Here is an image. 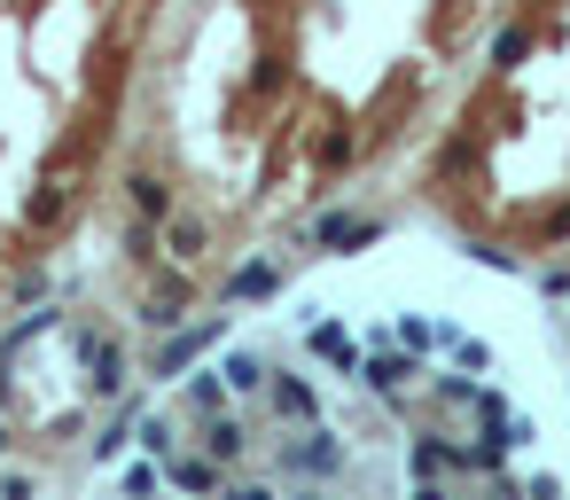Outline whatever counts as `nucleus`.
Returning a JSON list of instances; mask_svg holds the SVG:
<instances>
[{
  "instance_id": "18",
  "label": "nucleus",
  "mask_w": 570,
  "mask_h": 500,
  "mask_svg": "<svg viewBox=\"0 0 570 500\" xmlns=\"http://www.w3.org/2000/svg\"><path fill=\"white\" fill-rule=\"evenodd\" d=\"M524 47H531L524 32H501V40H493V63H524Z\"/></svg>"
},
{
  "instance_id": "9",
  "label": "nucleus",
  "mask_w": 570,
  "mask_h": 500,
  "mask_svg": "<svg viewBox=\"0 0 570 500\" xmlns=\"http://www.w3.org/2000/svg\"><path fill=\"white\" fill-rule=\"evenodd\" d=\"M204 446H211V461L227 469V461H242V446H251V431H242L234 414H211V431H204Z\"/></svg>"
},
{
  "instance_id": "11",
  "label": "nucleus",
  "mask_w": 570,
  "mask_h": 500,
  "mask_svg": "<svg viewBox=\"0 0 570 500\" xmlns=\"http://www.w3.org/2000/svg\"><path fill=\"white\" fill-rule=\"evenodd\" d=\"M274 290H282V274H274V267H242V274L227 282V297H274Z\"/></svg>"
},
{
  "instance_id": "4",
  "label": "nucleus",
  "mask_w": 570,
  "mask_h": 500,
  "mask_svg": "<svg viewBox=\"0 0 570 500\" xmlns=\"http://www.w3.org/2000/svg\"><path fill=\"white\" fill-rule=\"evenodd\" d=\"M266 406L282 414V423H297V431L320 423V391H313L305 376H266Z\"/></svg>"
},
{
  "instance_id": "21",
  "label": "nucleus",
  "mask_w": 570,
  "mask_h": 500,
  "mask_svg": "<svg viewBox=\"0 0 570 500\" xmlns=\"http://www.w3.org/2000/svg\"><path fill=\"white\" fill-rule=\"evenodd\" d=\"M524 500H562V485H555V477H531V485H524Z\"/></svg>"
},
{
  "instance_id": "20",
  "label": "nucleus",
  "mask_w": 570,
  "mask_h": 500,
  "mask_svg": "<svg viewBox=\"0 0 570 500\" xmlns=\"http://www.w3.org/2000/svg\"><path fill=\"white\" fill-rule=\"evenodd\" d=\"M0 500H32V477H17V469H0Z\"/></svg>"
},
{
  "instance_id": "2",
  "label": "nucleus",
  "mask_w": 570,
  "mask_h": 500,
  "mask_svg": "<svg viewBox=\"0 0 570 500\" xmlns=\"http://www.w3.org/2000/svg\"><path fill=\"white\" fill-rule=\"evenodd\" d=\"M423 368H415V352H406V345H383L375 337V352L360 360V383L375 391V399H406V383H415Z\"/></svg>"
},
{
  "instance_id": "10",
  "label": "nucleus",
  "mask_w": 570,
  "mask_h": 500,
  "mask_svg": "<svg viewBox=\"0 0 570 500\" xmlns=\"http://www.w3.org/2000/svg\"><path fill=\"white\" fill-rule=\"evenodd\" d=\"M368 235H375V227H368V219H352V211H329V219L313 227V242H320V250H344V242H368Z\"/></svg>"
},
{
  "instance_id": "15",
  "label": "nucleus",
  "mask_w": 570,
  "mask_h": 500,
  "mask_svg": "<svg viewBox=\"0 0 570 500\" xmlns=\"http://www.w3.org/2000/svg\"><path fill=\"white\" fill-rule=\"evenodd\" d=\"M133 211L141 219H165V181H133Z\"/></svg>"
},
{
  "instance_id": "13",
  "label": "nucleus",
  "mask_w": 570,
  "mask_h": 500,
  "mask_svg": "<svg viewBox=\"0 0 570 500\" xmlns=\"http://www.w3.org/2000/svg\"><path fill=\"white\" fill-rule=\"evenodd\" d=\"M95 383H102V391H118V383H125V360H118V345H110V337H95Z\"/></svg>"
},
{
  "instance_id": "22",
  "label": "nucleus",
  "mask_w": 570,
  "mask_h": 500,
  "mask_svg": "<svg viewBox=\"0 0 570 500\" xmlns=\"http://www.w3.org/2000/svg\"><path fill=\"white\" fill-rule=\"evenodd\" d=\"M297 500H320V492H297Z\"/></svg>"
},
{
  "instance_id": "8",
  "label": "nucleus",
  "mask_w": 570,
  "mask_h": 500,
  "mask_svg": "<svg viewBox=\"0 0 570 500\" xmlns=\"http://www.w3.org/2000/svg\"><path fill=\"white\" fill-rule=\"evenodd\" d=\"M227 399H234V391H227L219 368H196V376H188V406L204 414V423H211V414H227Z\"/></svg>"
},
{
  "instance_id": "7",
  "label": "nucleus",
  "mask_w": 570,
  "mask_h": 500,
  "mask_svg": "<svg viewBox=\"0 0 570 500\" xmlns=\"http://www.w3.org/2000/svg\"><path fill=\"white\" fill-rule=\"evenodd\" d=\"M211 337H227V320H219V313H211V320H196L188 337H173V345H165V360H156V368H165V376H173V368H188V360H196V352H204Z\"/></svg>"
},
{
  "instance_id": "1",
  "label": "nucleus",
  "mask_w": 570,
  "mask_h": 500,
  "mask_svg": "<svg viewBox=\"0 0 570 500\" xmlns=\"http://www.w3.org/2000/svg\"><path fill=\"white\" fill-rule=\"evenodd\" d=\"M282 469H289V477H305V485H320V477H337V469H344V446L320 431V423H305V431L282 446Z\"/></svg>"
},
{
  "instance_id": "16",
  "label": "nucleus",
  "mask_w": 570,
  "mask_h": 500,
  "mask_svg": "<svg viewBox=\"0 0 570 500\" xmlns=\"http://www.w3.org/2000/svg\"><path fill=\"white\" fill-rule=\"evenodd\" d=\"M141 446H149L156 461H165V454H173V423H165V414H156V423H141Z\"/></svg>"
},
{
  "instance_id": "12",
  "label": "nucleus",
  "mask_w": 570,
  "mask_h": 500,
  "mask_svg": "<svg viewBox=\"0 0 570 500\" xmlns=\"http://www.w3.org/2000/svg\"><path fill=\"white\" fill-rule=\"evenodd\" d=\"M156 485H165V477H156V461H125V477H118L125 500H156Z\"/></svg>"
},
{
  "instance_id": "3",
  "label": "nucleus",
  "mask_w": 570,
  "mask_h": 500,
  "mask_svg": "<svg viewBox=\"0 0 570 500\" xmlns=\"http://www.w3.org/2000/svg\"><path fill=\"white\" fill-rule=\"evenodd\" d=\"M165 477H173V492H188V500H219V492H227V469H219L211 454H165Z\"/></svg>"
},
{
  "instance_id": "6",
  "label": "nucleus",
  "mask_w": 570,
  "mask_h": 500,
  "mask_svg": "<svg viewBox=\"0 0 570 500\" xmlns=\"http://www.w3.org/2000/svg\"><path fill=\"white\" fill-rule=\"evenodd\" d=\"M219 376H227V391H234V399H266V376H274V368H266L259 352H227V360H219Z\"/></svg>"
},
{
  "instance_id": "17",
  "label": "nucleus",
  "mask_w": 570,
  "mask_h": 500,
  "mask_svg": "<svg viewBox=\"0 0 570 500\" xmlns=\"http://www.w3.org/2000/svg\"><path fill=\"white\" fill-rule=\"evenodd\" d=\"M165 242H173V259H196V250H204V235H196L188 219H173V235H165Z\"/></svg>"
},
{
  "instance_id": "14",
  "label": "nucleus",
  "mask_w": 570,
  "mask_h": 500,
  "mask_svg": "<svg viewBox=\"0 0 570 500\" xmlns=\"http://www.w3.org/2000/svg\"><path fill=\"white\" fill-rule=\"evenodd\" d=\"M219 500H282V485H274V477H234Z\"/></svg>"
},
{
  "instance_id": "5",
  "label": "nucleus",
  "mask_w": 570,
  "mask_h": 500,
  "mask_svg": "<svg viewBox=\"0 0 570 500\" xmlns=\"http://www.w3.org/2000/svg\"><path fill=\"white\" fill-rule=\"evenodd\" d=\"M305 345H313L320 360H329L337 376H360V345L344 337V328H337V320H313V328H305Z\"/></svg>"
},
{
  "instance_id": "19",
  "label": "nucleus",
  "mask_w": 570,
  "mask_h": 500,
  "mask_svg": "<svg viewBox=\"0 0 570 500\" xmlns=\"http://www.w3.org/2000/svg\"><path fill=\"white\" fill-rule=\"evenodd\" d=\"M415 500H453V477H415Z\"/></svg>"
}]
</instances>
